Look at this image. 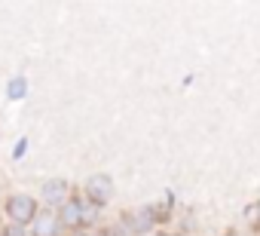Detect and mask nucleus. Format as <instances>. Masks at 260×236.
Wrapping results in <instances>:
<instances>
[{
  "instance_id": "obj_1",
  "label": "nucleus",
  "mask_w": 260,
  "mask_h": 236,
  "mask_svg": "<svg viewBox=\"0 0 260 236\" xmlns=\"http://www.w3.org/2000/svg\"><path fill=\"white\" fill-rule=\"evenodd\" d=\"M7 215L13 218V224H28V221H34L37 218V202L31 199V196H25V193H19V196H13L10 202H7Z\"/></svg>"
},
{
  "instance_id": "obj_2",
  "label": "nucleus",
  "mask_w": 260,
  "mask_h": 236,
  "mask_svg": "<svg viewBox=\"0 0 260 236\" xmlns=\"http://www.w3.org/2000/svg\"><path fill=\"white\" fill-rule=\"evenodd\" d=\"M86 193H89V199L92 202H107L110 196H113V181L107 178V175H92L89 181H86Z\"/></svg>"
},
{
  "instance_id": "obj_3",
  "label": "nucleus",
  "mask_w": 260,
  "mask_h": 236,
  "mask_svg": "<svg viewBox=\"0 0 260 236\" xmlns=\"http://www.w3.org/2000/svg\"><path fill=\"white\" fill-rule=\"evenodd\" d=\"M153 209H138L135 215H128V233H135V236H141V233H147L150 227H153Z\"/></svg>"
},
{
  "instance_id": "obj_4",
  "label": "nucleus",
  "mask_w": 260,
  "mask_h": 236,
  "mask_svg": "<svg viewBox=\"0 0 260 236\" xmlns=\"http://www.w3.org/2000/svg\"><path fill=\"white\" fill-rule=\"evenodd\" d=\"M55 230H58V218L55 215L43 212V215L34 218V236H55Z\"/></svg>"
},
{
  "instance_id": "obj_5",
  "label": "nucleus",
  "mask_w": 260,
  "mask_h": 236,
  "mask_svg": "<svg viewBox=\"0 0 260 236\" xmlns=\"http://www.w3.org/2000/svg\"><path fill=\"white\" fill-rule=\"evenodd\" d=\"M64 193H68V184H64L61 178H52V181L43 184V199H46V202H61Z\"/></svg>"
},
{
  "instance_id": "obj_6",
  "label": "nucleus",
  "mask_w": 260,
  "mask_h": 236,
  "mask_svg": "<svg viewBox=\"0 0 260 236\" xmlns=\"http://www.w3.org/2000/svg\"><path fill=\"white\" fill-rule=\"evenodd\" d=\"M80 221H83V205H80L77 199L64 202V205H61V224H68V227H77Z\"/></svg>"
},
{
  "instance_id": "obj_7",
  "label": "nucleus",
  "mask_w": 260,
  "mask_h": 236,
  "mask_svg": "<svg viewBox=\"0 0 260 236\" xmlns=\"http://www.w3.org/2000/svg\"><path fill=\"white\" fill-rule=\"evenodd\" d=\"M10 95H13V98H22V95H25V80H22V77H16V80L10 83Z\"/></svg>"
},
{
  "instance_id": "obj_8",
  "label": "nucleus",
  "mask_w": 260,
  "mask_h": 236,
  "mask_svg": "<svg viewBox=\"0 0 260 236\" xmlns=\"http://www.w3.org/2000/svg\"><path fill=\"white\" fill-rule=\"evenodd\" d=\"M7 236H25V230H22V227H19V224H13V227H10V230H7Z\"/></svg>"
},
{
  "instance_id": "obj_9",
  "label": "nucleus",
  "mask_w": 260,
  "mask_h": 236,
  "mask_svg": "<svg viewBox=\"0 0 260 236\" xmlns=\"http://www.w3.org/2000/svg\"><path fill=\"white\" fill-rule=\"evenodd\" d=\"M257 218H260V202H257Z\"/></svg>"
},
{
  "instance_id": "obj_10",
  "label": "nucleus",
  "mask_w": 260,
  "mask_h": 236,
  "mask_svg": "<svg viewBox=\"0 0 260 236\" xmlns=\"http://www.w3.org/2000/svg\"><path fill=\"white\" fill-rule=\"evenodd\" d=\"M74 236H80V233H74Z\"/></svg>"
}]
</instances>
